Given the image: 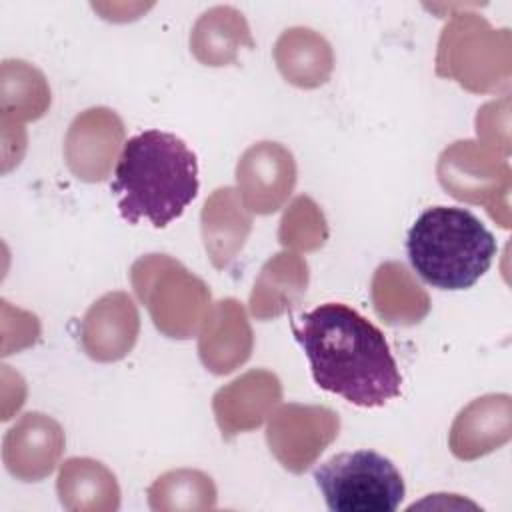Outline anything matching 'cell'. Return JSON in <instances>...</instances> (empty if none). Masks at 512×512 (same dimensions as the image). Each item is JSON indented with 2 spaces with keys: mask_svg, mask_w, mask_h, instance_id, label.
I'll use <instances>...</instances> for the list:
<instances>
[{
  "mask_svg": "<svg viewBox=\"0 0 512 512\" xmlns=\"http://www.w3.org/2000/svg\"><path fill=\"white\" fill-rule=\"evenodd\" d=\"M274 58L282 76L300 88L324 84L332 70L330 44L310 28L286 30L276 42Z\"/></svg>",
  "mask_w": 512,
  "mask_h": 512,
  "instance_id": "2e32d148",
  "label": "cell"
},
{
  "mask_svg": "<svg viewBox=\"0 0 512 512\" xmlns=\"http://www.w3.org/2000/svg\"><path fill=\"white\" fill-rule=\"evenodd\" d=\"M62 446L60 426L44 414L30 412L6 436L4 452H16V458L8 460L6 466L24 480H40L52 472Z\"/></svg>",
  "mask_w": 512,
  "mask_h": 512,
  "instance_id": "4fadbf2b",
  "label": "cell"
},
{
  "mask_svg": "<svg viewBox=\"0 0 512 512\" xmlns=\"http://www.w3.org/2000/svg\"><path fill=\"white\" fill-rule=\"evenodd\" d=\"M406 252L414 272L430 286L466 290L488 272L498 244L470 210L432 206L410 226Z\"/></svg>",
  "mask_w": 512,
  "mask_h": 512,
  "instance_id": "3957f363",
  "label": "cell"
},
{
  "mask_svg": "<svg viewBox=\"0 0 512 512\" xmlns=\"http://www.w3.org/2000/svg\"><path fill=\"white\" fill-rule=\"evenodd\" d=\"M198 160L176 134L144 130L122 144L110 184L120 216L128 224L148 220L166 228L196 198Z\"/></svg>",
  "mask_w": 512,
  "mask_h": 512,
  "instance_id": "7a4b0ae2",
  "label": "cell"
},
{
  "mask_svg": "<svg viewBox=\"0 0 512 512\" xmlns=\"http://www.w3.org/2000/svg\"><path fill=\"white\" fill-rule=\"evenodd\" d=\"M338 428V414L328 408L286 404L270 416L266 440L282 466L298 474L338 436Z\"/></svg>",
  "mask_w": 512,
  "mask_h": 512,
  "instance_id": "8992f818",
  "label": "cell"
},
{
  "mask_svg": "<svg viewBox=\"0 0 512 512\" xmlns=\"http://www.w3.org/2000/svg\"><path fill=\"white\" fill-rule=\"evenodd\" d=\"M314 480L332 512H394L406 494L400 470L376 450L340 452L314 470Z\"/></svg>",
  "mask_w": 512,
  "mask_h": 512,
  "instance_id": "277c9868",
  "label": "cell"
},
{
  "mask_svg": "<svg viewBox=\"0 0 512 512\" xmlns=\"http://www.w3.org/2000/svg\"><path fill=\"white\" fill-rule=\"evenodd\" d=\"M138 336V312L124 292H110L96 300L82 320V346L98 362L126 356Z\"/></svg>",
  "mask_w": 512,
  "mask_h": 512,
  "instance_id": "9c48e42d",
  "label": "cell"
},
{
  "mask_svg": "<svg viewBox=\"0 0 512 512\" xmlns=\"http://www.w3.org/2000/svg\"><path fill=\"white\" fill-rule=\"evenodd\" d=\"M252 350V332L242 306L228 298L206 314V326L200 334L198 352L208 370L228 374L248 360Z\"/></svg>",
  "mask_w": 512,
  "mask_h": 512,
  "instance_id": "7c38bea8",
  "label": "cell"
},
{
  "mask_svg": "<svg viewBox=\"0 0 512 512\" xmlns=\"http://www.w3.org/2000/svg\"><path fill=\"white\" fill-rule=\"evenodd\" d=\"M308 284L306 262L292 254L272 256L260 270L250 294V310L258 320L276 318L298 306Z\"/></svg>",
  "mask_w": 512,
  "mask_h": 512,
  "instance_id": "9a60e30c",
  "label": "cell"
},
{
  "mask_svg": "<svg viewBox=\"0 0 512 512\" xmlns=\"http://www.w3.org/2000/svg\"><path fill=\"white\" fill-rule=\"evenodd\" d=\"M252 218L246 214L234 188H218L202 210V238L216 268L228 266L250 232Z\"/></svg>",
  "mask_w": 512,
  "mask_h": 512,
  "instance_id": "5bb4252c",
  "label": "cell"
},
{
  "mask_svg": "<svg viewBox=\"0 0 512 512\" xmlns=\"http://www.w3.org/2000/svg\"><path fill=\"white\" fill-rule=\"evenodd\" d=\"M236 180L246 208L256 214L276 212L296 184L294 156L278 142H258L240 158Z\"/></svg>",
  "mask_w": 512,
  "mask_h": 512,
  "instance_id": "52a82bcc",
  "label": "cell"
},
{
  "mask_svg": "<svg viewBox=\"0 0 512 512\" xmlns=\"http://www.w3.org/2000/svg\"><path fill=\"white\" fill-rule=\"evenodd\" d=\"M314 382L350 404L384 406L400 396L402 376L378 326L340 302H326L292 322Z\"/></svg>",
  "mask_w": 512,
  "mask_h": 512,
  "instance_id": "6da1fadb",
  "label": "cell"
},
{
  "mask_svg": "<svg viewBox=\"0 0 512 512\" xmlns=\"http://www.w3.org/2000/svg\"><path fill=\"white\" fill-rule=\"evenodd\" d=\"M122 120L108 108H90L74 118L64 142L68 168L86 182L106 180L122 144Z\"/></svg>",
  "mask_w": 512,
  "mask_h": 512,
  "instance_id": "ba28073f",
  "label": "cell"
},
{
  "mask_svg": "<svg viewBox=\"0 0 512 512\" xmlns=\"http://www.w3.org/2000/svg\"><path fill=\"white\" fill-rule=\"evenodd\" d=\"M58 494L62 504L76 496H120L114 476L100 462L88 458L64 462L58 476Z\"/></svg>",
  "mask_w": 512,
  "mask_h": 512,
  "instance_id": "ac0fdd59",
  "label": "cell"
},
{
  "mask_svg": "<svg viewBox=\"0 0 512 512\" xmlns=\"http://www.w3.org/2000/svg\"><path fill=\"white\" fill-rule=\"evenodd\" d=\"M242 44L254 46L246 20L230 6H216L204 12L190 36L192 52L208 66L232 62Z\"/></svg>",
  "mask_w": 512,
  "mask_h": 512,
  "instance_id": "e0dca14e",
  "label": "cell"
},
{
  "mask_svg": "<svg viewBox=\"0 0 512 512\" xmlns=\"http://www.w3.org/2000/svg\"><path fill=\"white\" fill-rule=\"evenodd\" d=\"M510 396L488 394L470 402L454 420L450 450L460 460H474L510 440Z\"/></svg>",
  "mask_w": 512,
  "mask_h": 512,
  "instance_id": "8fae6325",
  "label": "cell"
},
{
  "mask_svg": "<svg viewBox=\"0 0 512 512\" xmlns=\"http://www.w3.org/2000/svg\"><path fill=\"white\" fill-rule=\"evenodd\" d=\"M132 284L160 332L190 338L210 304L206 284L166 254H150L132 266Z\"/></svg>",
  "mask_w": 512,
  "mask_h": 512,
  "instance_id": "5b68a950",
  "label": "cell"
},
{
  "mask_svg": "<svg viewBox=\"0 0 512 512\" xmlns=\"http://www.w3.org/2000/svg\"><path fill=\"white\" fill-rule=\"evenodd\" d=\"M280 396V380L266 370H252L220 388L214 394V412L222 436L232 438L260 426Z\"/></svg>",
  "mask_w": 512,
  "mask_h": 512,
  "instance_id": "30bf717a",
  "label": "cell"
}]
</instances>
